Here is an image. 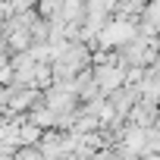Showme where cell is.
Returning <instances> with one entry per match:
<instances>
[{"label":"cell","instance_id":"cell-1","mask_svg":"<svg viewBox=\"0 0 160 160\" xmlns=\"http://www.w3.org/2000/svg\"><path fill=\"white\" fill-rule=\"evenodd\" d=\"M91 78H94V85L101 88V94L107 98L110 91L122 88V78H126V69H122V66H91Z\"/></svg>","mask_w":160,"mask_h":160}]
</instances>
